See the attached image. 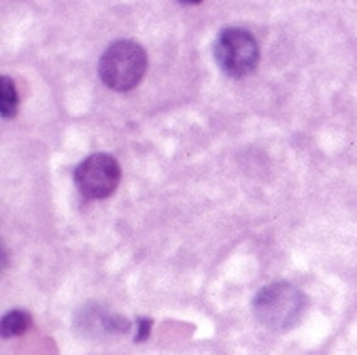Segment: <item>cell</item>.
<instances>
[{
	"label": "cell",
	"instance_id": "obj_1",
	"mask_svg": "<svg viewBox=\"0 0 357 355\" xmlns=\"http://www.w3.org/2000/svg\"><path fill=\"white\" fill-rule=\"evenodd\" d=\"M308 308V298L291 283L279 281L261 287L253 298V315L268 330H289L298 326Z\"/></svg>",
	"mask_w": 357,
	"mask_h": 355
},
{
	"label": "cell",
	"instance_id": "obj_4",
	"mask_svg": "<svg viewBox=\"0 0 357 355\" xmlns=\"http://www.w3.org/2000/svg\"><path fill=\"white\" fill-rule=\"evenodd\" d=\"M121 179V168L113 156L94 153L75 168V186L89 200L109 198Z\"/></svg>",
	"mask_w": 357,
	"mask_h": 355
},
{
	"label": "cell",
	"instance_id": "obj_7",
	"mask_svg": "<svg viewBox=\"0 0 357 355\" xmlns=\"http://www.w3.org/2000/svg\"><path fill=\"white\" fill-rule=\"evenodd\" d=\"M137 342H143L147 336H149V330H151V319H147V317H143V319H137Z\"/></svg>",
	"mask_w": 357,
	"mask_h": 355
},
{
	"label": "cell",
	"instance_id": "obj_8",
	"mask_svg": "<svg viewBox=\"0 0 357 355\" xmlns=\"http://www.w3.org/2000/svg\"><path fill=\"white\" fill-rule=\"evenodd\" d=\"M181 3H185V5H200L202 0H181Z\"/></svg>",
	"mask_w": 357,
	"mask_h": 355
},
{
	"label": "cell",
	"instance_id": "obj_2",
	"mask_svg": "<svg viewBox=\"0 0 357 355\" xmlns=\"http://www.w3.org/2000/svg\"><path fill=\"white\" fill-rule=\"evenodd\" d=\"M147 73V54L134 40H117L102 54L98 75L115 92L134 90Z\"/></svg>",
	"mask_w": 357,
	"mask_h": 355
},
{
	"label": "cell",
	"instance_id": "obj_3",
	"mask_svg": "<svg viewBox=\"0 0 357 355\" xmlns=\"http://www.w3.org/2000/svg\"><path fill=\"white\" fill-rule=\"evenodd\" d=\"M215 60L228 77L241 79L255 70L259 62V45L251 32L243 28H226L215 40Z\"/></svg>",
	"mask_w": 357,
	"mask_h": 355
},
{
	"label": "cell",
	"instance_id": "obj_6",
	"mask_svg": "<svg viewBox=\"0 0 357 355\" xmlns=\"http://www.w3.org/2000/svg\"><path fill=\"white\" fill-rule=\"evenodd\" d=\"M20 109V94L9 77H0V113L5 119H13Z\"/></svg>",
	"mask_w": 357,
	"mask_h": 355
},
{
	"label": "cell",
	"instance_id": "obj_5",
	"mask_svg": "<svg viewBox=\"0 0 357 355\" xmlns=\"http://www.w3.org/2000/svg\"><path fill=\"white\" fill-rule=\"evenodd\" d=\"M32 326V317L26 310H9V313L3 317L0 322V334L3 338H15V336H22L30 330Z\"/></svg>",
	"mask_w": 357,
	"mask_h": 355
}]
</instances>
